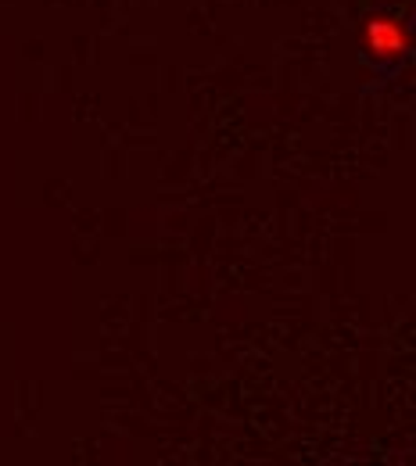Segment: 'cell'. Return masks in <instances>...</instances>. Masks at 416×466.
<instances>
[{
    "label": "cell",
    "mask_w": 416,
    "mask_h": 466,
    "mask_svg": "<svg viewBox=\"0 0 416 466\" xmlns=\"http://www.w3.org/2000/svg\"><path fill=\"white\" fill-rule=\"evenodd\" d=\"M362 44H366V58L377 65H395L406 58L410 51V29L402 18L395 15H370L362 25Z\"/></svg>",
    "instance_id": "1"
}]
</instances>
